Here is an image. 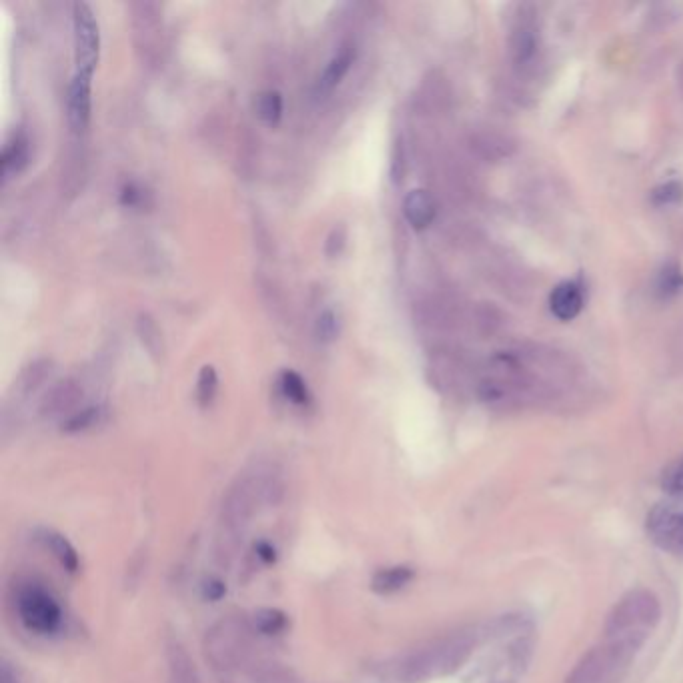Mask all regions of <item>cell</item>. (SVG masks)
Wrapping results in <instances>:
<instances>
[{
    "label": "cell",
    "mask_w": 683,
    "mask_h": 683,
    "mask_svg": "<svg viewBox=\"0 0 683 683\" xmlns=\"http://www.w3.org/2000/svg\"><path fill=\"white\" fill-rule=\"evenodd\" d=\"M167 667L169 683H201L193 657L179 641H169L167 645Z\"/></svg>",
    "instance_id": "8fae6325"
},
{
    "label": "cell",
    "mask_w": 683,
    "mask_h": 683,
    "mask_svg": "<svg viewBox=\"0 0 683 683\" xmlns=\"http://www.w3.org/2000/svg\"><path fill=\"white\" fill-rule=\"evenodd\" d=\"M683 289V273L677 263H669L661 269L657 277V293L661 297H673Z\"/></svg>",
    "instance_id": "7402d4cb"
},
{
    "label": "cell",
    "mask_w": 683,
    "mask_h": 683,
    "mask_svg": "<svg viewBox=\"0 0 683 683\" xmlns=\"http://www.w3.org/2000/svg\"><path fill=\"white\" fill-rule=\"evenodd\" d=\"M141 191L135 185H125L123 193H121V203L127 207H137L141 203Z\"/></svg>",
    "instance_id": "f1b7e54d"
},
{
    "label": "cell",
    "mask_w": 683,
    "mask_h": 683,
    "mask_svg": "<svg viewBox=\"0 0 683 683\" xmlns=\"http://www.w3.org/2000/svg\"><path fill=\"white\" fill-rule=\"evenodd\" d=\"M17 611L27 631L53 635L63 625V609L49 589L39 583H25L17 595Z\"/></svg>",
    "instance_id": "8992f818"
},
{
    "label": "cell",
    "mask_w": 683,
    "mask_h": 683,
    "mask_svg": "<svg viewBox=\"0 0 683 683\" xmlns=\"http://www.w3.org/2000/svg\"><path fill=\"white\" fill-rule=\"evenodd\" d=\"M255 553H257V557H259V559H263L265 563H275V559H277L275 547H273L271 543H267V541H261V543H257V547H255Z\"/></svg>",
    "instance_id": "f546056e"
},
{
    "label": "cell",
    "mask_w": 683,
    "mask_h": 683,
    "mask_svg": "<svg viewBox=\"0 0 683 683\" xmlns=\"http://www.w3.org/2000/svg\"><path fill=\"white\" fill-rule=\"evenodd\" d=\"M203 647L217 671L241 669L251 653V625L241 617H223L207 631Z\"/></svg>",
    "instance_id": "277c9868"
},
{
    "label": "cell",
    "mask_w": 683,
    "mask_h": 683,
    "mask_svg": "<svg viewBox=\"0 0 683 683\" xmlns=\"http://www.w3.org/2000/svg\"><path fill=\"white\" fill-rule=\"evenodd\" d=\"M279 385H281L283 395H285L291 403H295V405H307V403H309L311 395H309L307 383L303 381V377H301L299 373H295V371H283V373H281Z\"/></svg>",
    "instance_id": "d6986e66"
},
{
    "label": "cell",
    "mask_w": 683,
    "mask_h": 683,
    "mask_svg": "<svg viewBox=\"0 0 683 683\" xmlns=\"http://www.w3.org/2000/svg\"><path fill=\"white\" fill-rule=\"evenodd\" d=\"M477 629H459L407 653L393 665V677L403 683H423L457 671L479 641Z\"/></svg>",
    "instance_id": "6da1fadb"
},
{
    "label": "cell",
    "mask_w": 683,
    "mask_h": 683,
    "mask_svg": "<svg viewBox=\"0 0 683 683\" xmlns=\"http://www.w3.org/2000/svg\"><path fill=\"white\" fill-rule=\"evenodd\" d=\"M39 539L67 571H71V573L79 571V565H81L79 553L65 535H61L59 531H53V529H41Z\"/></svg>",
    "instance_id": "5bb4252c"
},
{
    "label": "cell",
    "mask_w": 683,
    "mask_h": 683,
    "mask_svg": "<svg viewBox=\"0 0 683 683\" xmlns=\"http://www.w3.org/2000/svg\"><path fill=\"white\" fill-rule=\"evenodd\" d=\"M353 61H355V51H353L351 47H345L343 51H339V53L331 59V63L327 65L325 73L321 75L319 85H317V91H319V93H329V91H333V89L343 81V77L347 75V71L351 69Z\"/></svg>",
    "instance_id": "e0dca14e"
},
{
    "label": "cell",
    "mask_w": 683,
    "mask_h": 683,
    "mask_svg": "<svg viewBox=\"0 0 683 683\" xmlns=\"http://www.w3.org/2000/svg\"><path fill=\"white\" fill-rule=\"evenodd\" d=\"M403 213H405V217L413 229L423 231L435 219V201L427 191L415 189L405 197Z\"/></svg>",
    "instance_id": "7c38bea8"
},
{
    "label": "cell",
    "mask_w": 683,
    "mask_h": 683,
    "mask_svg": "<svg viewBox=\"0 0 683 683\" xmlns=\"http://www.w3.org/2000/svg\"><path fill=\"white\" fill-rule=\"evenodd\" d=\"M645 637L615 635L591 647L573 667L567 683H617L627 671Z\"/></svg>",
    "instance_id": "3957f363"
},
{
    "label": "cell",
    "mask_w": 683,
    "mask_h": 683,
    "mask_svg": "<svg viewBox=\"0 0 683 683\" xmlns=\"http://www.w3.org/2000/svg\"><path fill=\"white\" fill-rule=\"evenodd\" d=\"M0 677H3V683H21L17 673L11 669L9 663H3V671H0Z\"/></svg>",
    "instance_id": "1f68e13d"
},
{
    "label": "cell",
    "mask_w": 683,
    "mask_h": 683,
    "mask_svg": "<svg viewBox=\"0 0 683 683\" xmlns=\"http://www.w3.org/2000/svg\"><path fill=\"white\" fill-rule=\"evenodd\" d=\"M649 539L675 557H683V495L659 501L647 515Z\"/></svg>",
    "instance_id": "52a82bcc"
},
{
    "label": "cell",
    "mask_w": 683,
    "mask_h": 683,
    "mask_svg": "<svg viewBox=\"0 0 683 683\" xmlns=\"http://www.w3.org/2000/svg\"><path fill=\"white\" fill-rule=\"evenodd\" d=\"M91 79L89 75L77 73L67 99V119L73 133H83L91 121Z\"/></svg>",
    "instance_id": "9c48e42d"
},
{
    "label": "cell",
    "mask_w": 683,
    "mask_h": 683,
    "mask_svg": "<svg viewBox=\"0 0 683 683\" xmlns=\"http://www.w3.org/2000/svg\"><path fill=\"white\" fill-rule=\"evenodd\" d=\"M415 577L413 567L409 565H391L381 567L371 577V589L379 595H391L405 589Z\"/></svg>",
    "instance_id": "4fadbf2b"
},
{
    "label": "cell",
    "mask_w": 683,
    "mask_h": 683,
    "mask_svg": "<svg viewBox=\"0 0 683 683\" xmlns=\"http://www.w3.org/2000/svg\"><path fill=\"white\" fill-rule=\"evenodd\" d=\"M79 399V391L73 385H61L59 389L53 391L51 397H47L45 401V413L49 415H59L65 413L69 407H73Z\"/></svg>",
    "instance_id": "44dd1931"
},
{
    "label": "cell",
    "mask_w": 683,
    "mask_h": 683,
    "mask_svg": "<svg viewBox=\"0 0 683 683\" xmlns=\"http://www.w3.org/2000/svg\"><path fill=\"white\" fill-rule=\"evenodd\" d=\"M281 483L273 471L253 469L243 473L227 491L221 505V525L229 537L245 531L261 507L277 503Z\"/></svg>",
    "instance_id": "7a4b0ae2"
},
{
    "label": "cell",
    "mask_w": 683,
    "mask_h": 683,
    "mask_svg": "<svg viewBox=\"0 0 683 683\" xmlns=\"http://www.w3.org/2000/svg\"><path fill=\"white\" fill-rule=\"evenodd\" d=\"M659 599L647 589H633L625 593L611 609L605 621V637L637 635L645 637L659 623Z\"/></svg>",
    "instance_id": "5b68a950"
},
{
    "label": "cell",
    "mask_w": 683,
    "mask_h": 683,
    "mask_svg": "<svg viewBox=\"0 0 683 683\" xmlns=\"http://www.w3.org/2000/svg\"><path fill=\"white\" fill-rule=\"evenodd\" d=\"M669 489L675 493H683V461L677 465V469L671 473Z\"/></svg>",
    "instance_id": "4dcf8cb0"
},
{
    "label": "cell",
    "mask_w": 683,
    "mask_h": 683,
    "mask_svg": "<svg viewBox=\"0 0 683 683\" xmlns=\"http://www.w3.org/2000/svg\"><path fill=\"white\" fill-rule=\"evenodd\" d=\"M289 619L281 609L275 607H263L253 613L251 617V627L259 631L261 635H279L287 629Z\"/></svg>",
    "instance_id": "ac0fdd59"
},
{
    "label": "cell",
    "mask_w": 683,
    "mask_h": 683,
    "mask_svg": "<svg viewBox=\"0 0 683 683\" xmlns=\"http://www.w3.org/2000/svg\"><path fill=\"white\" fill-rule=\"evenodd\" d=\"M549 307L559 321L575 319L583 309V293L579 285L571 281L557 285L549 297Z\"/></svg>",
    "instance_id": "30bf717a"
},
{
    "label": "cell",
    "mask_w": 683,
    "mask_h": 683,
    "mask_svg": "<svg viewBox=\"0 0 683 683\" xmlns=\"http://www.w3.org/2000/svg\"><path fill=\"white\" fill-rule=\"evenodd\" d=\"M345 245V229L335 227L327 239V255H337Z\"/></svg>",
    "instance_id": "83f0119b"
},
{
    "label": "cell",
    "mask_w": 683,
    "mask_h": 683,
    "mask_svg": "<svg viewBox=\"0 0 683 683\" xmlns=\"http://www.w3.org/2000/svg\"><path fill=\"white\" fill-rule=\"evenodd\" d=\"M101 419V407H89L83 409L75 415H71L65 423H63V431L67 433H79V431H87L93 425H97Z\"/></svg>",
    "instance_id": "cb8c5ba5"
},
{
    "label": "cell",
    "mask_w": 683,
    "mask_h": 683,
    "mask_svg": "<svg viewBox=\"0 0 683 683\" xmlns=\"http://www.w3.org/2000/svg\"><path fill=\"white\" fill-rule=\"evenodd\" d=\"M219 387V377L213 365H205L199 373V383H197V399L201 407H209L217 395Z\"/></svg>",
    "instance_id": "603a6c76"
},
{
    "label": "cell",
    "mask_w": 683,
    "mask_h": 683,
    "mask_svg": "<svg viewBox=\"0 0 683 683\" xmlns=\"http://www.w3.org/2000/svg\"><path fill=\"white\" fill-rule=\"evenodd\" d=\"M651 199L657 207H667V205H675L683 199V185L679 181H669L661 187H657L651 193Z\"/></svg>",
    "instance_id": "d4e9b609"
},
{
    "label": "cell",
    "mask_w": 683,
    "mask_h": 683,
    "mask_svg": "<svg viewBox=\"0 0 683 683\" xmlns=\"http://www.w3.org/2000/svg\"><path fill=\"white\" fill-rule=\"evenodd\" d=\"M29 163V139L23 133H15L3 147V171L7 177L21 173Z\"/></svg>",
    "instance_id": "2e32d148"
},
{
    "label": "cell",
    "mask_w": 683,
    "mask_h": 683,
    "mask_svg": "<svg viewBox=\"0 0 683 683\" xmlns=\"http://www.w3.org/2000/svg\"><path fill=\"white\" fill-rule=\"evenodd\" d=\"M537 43H539V35H537L535 25L527 19H521L511 35V55L515 63L517 65L529 63L535 57Z\"/></svg>",
    "instance_id": "9a60e30c"
},
{
    "label": "cell",
    "mask_w": 683,
    "mask_h": 683,
    "mask_svg": "<svg viewBox=\"0 0 683 683\" xmlns=\"http://www.w3.org/2000/svg\"><path fill=\"white\" fill-rule=\"evenodd\" d=\"M75 17V59L77 73L93 77L99 57H101V33L95 13L87 3H77L73 7Z\"/></svg>",
    "instance_id": "ba28073f"
},
{
    "label": "cell",
    "mask_w": 683,
    "mask_h": 683,
    "mask_svg": "<svg viewBox=\"0 0 683 683\" xmlns=\"http://www.w3.org/2000/svg\"><path fill=\"white\" fill-rule=\"evenodd\" d=\"M315 331H317V337L321 341H333L339 333V323H337V315L333 311H323L317 319V325H315Z\"/></svg>",
    "instance_id": "484cf974"
},
{
    "label": "cell",
    "mask_w": 683,
    "mask_h": 683,
    "mask_svg": "<svg viewBox=\"0 0 683 683\" xmlns=\"http://www.w3.org/2000/svg\"><path fill=\"white\" fill-rule=\"evenodd\" d=\"M227 593V587L221 579H209L205 585H203V597L209 599V601H219L223 599Z\"/></svg>",
    "instance_id": "4316f807"
},
{
    "label": "cell",
    "mask_w": 683,
    "mask_h": 683,
    "mask_svg": "<svg viewBox=\"0 0 683 683\" xmlns=\"http://www.w3.org/2000/svg\"><path fill=\"white\" fill-rule=\"evenodd\" d=\"M257 113L259 117L269 123L277 125L283 117V97L279 91H265L257 97Z\"/></svg>",
    "instance_id": "ffe728a7"
}]
</instances>
